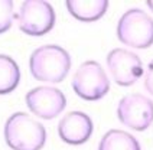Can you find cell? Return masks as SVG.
I'll use <instances>...</instances> for the list:
<instances>
[{
    "instance_id": "cell-1",
    "label": "cell",
    "mask_w": 153,
    "mask_h": 150,
    "mask_svg": "<svg viewBox=\"0 0 153 150\" xmlns=\"http://www.w3.org/2000/svg\"><path fill=\"white\" fill-rule=\"evenodd\" d=\"M69 68L71 56L59 45H42L36 48L29 58V69L36 81L62 82Z\"/></svg>"
},
{
    "instance_id": "cell-12",
    "label": "cell",
    "mask_w": 153,
    "mask_h": 150,
    "mask_svg": "<svg viewBox=\"0 0 153 150\" xmlns=\"http://www.w3.org/2000/svg\"><path fill=\"white\" fill-rule=\"evenodd\" d=\"M20 82V69L16 61L0 53V95L15 91Z\"/></svg>"
},
{
    "instance_id": "cell-4",
    "label": "cell",
    "mask_w": 153,
    "mask_h": 150,
    "mask_svg": "<svg viewBox=\"0 0 153 150\" xmlns=\"http://www.w3.org/2000/svg\"><path fill=\"white\" fill-rule=\"evenodd\" d=\"M72 88L82 100L98 101L110 91V79L97 61H85L72 76Z\"/></svg>"
},
{
    "instance_id": "cell-3",
    "label": "cell",
    "mask_w": 153,
    "mask_h": 150,
    "mask_svg": "<svg viewBox=\"0 0 153 150\" xmlns=\"http://www.w3.org/2000/svg\"><path fill=\"white\" fill-rule=\"evenodd\" d=\"M117 38L123 45L146 49L153 45V19L142 9H128L117 23Z\"/></svg>"
},
{
    "instance_id": "cell-13",
    "label": "cell",
    "mask_w": 153,
    "mask_h": 150,
    "mask_svg": "<svg viewBox=\"0 0 153 150\" xmlns=\"http://www.w3.org/2000/svg\"><path fill=\"white\" fill-rule=\"evenodd\" d=\"M15 19L13 1L12 0H0V33L7 32L12 27Z\"/></svg>"
},
{
    "instance_id": "cell-5",
    "label": "cell",
    "mask_w": 153,
    "mask_h": 150,
    "mask_svg": "<svg viewBox=\"0 0 153 150\" xmlns=\"http://www.w3.org/2000/svg\"><path fill=\"white\" fill-rule=\"evenodd\" d=\"M17 25L29 36H43L55 26V10L46 0H26L17 13Z\"/></svg>"
},
{
    "instance_id": "cell-8",
    "label": "cell",
    "mask_w": 153,
    "mask_h": 150,
    "mask_svg": "<svg viewBox=\"0 0 153 150\" xmlns=\"http://www.w3.org/2000/svg\"><path fill=\"white\" fill-rule=\"evenodd\" d=\"M26 105L35 116L43 120H52L67 107L64 92L53 87H36L26 94Z\"/></svg>"
},
{
    "instance_id": "cell-10",
    "label": "cell",
    "mask_w": 153,
    "mask_h": 150,
    "mask_svg": "<svg viewBox=\"0 0 153 150\" xmlns=\"http://www.w3.org/2000/svg\"><path fill=\"white\" fill-rule=\"evenodd\" d=\"M65 6L72 16L81 22H95L108 9L107 0H67Z\"/></svg>"
},
{
    "instance_id": "cell-9",
    "label": "cell",
    "mask_w": 153,
    "mask_h": 150,
    "mask_svg": "<svg viewBox=\"0 0 153 150\" xmlns=\"http://www.w3.org/2000/svg\"><path fill=\"white\" fill-rule=\"evenodd\" d=\"M94 130L93 120L82 111H69L58 123L61 140L71 146H79L88 142Z\"/></svg>"
},
{
    "instance_id": "cell-15",
    "label": "cell",
    "mask_w": 153,
    "mask_h": 150,
    "mask_svg": "<svg viewBox=\"0 0 153 150\" xmlns=\"http://www.w3.org/2000/svg\"><path fill=\"white\" fill-rule=\"evenodd\" d=\"M147 6H149V7H150V10L153 12V0H149V1H147Z\"/></svg>"
},
{
    "instance_id": "cell-7",
    "label": "cell",
    "mask_w": 153,
    "mask_h": 150,
    "mask_svg": "<svg viewBox=\"0 0 153 150\" xmlns=\"http://www.w3.org/2000/svg\"><path fill=\"white\" fill-rule=\"evenodd\" d=\"M107 68L114 82L121 87H130L140 79L143 74V64L134 52L116 48L107 55Z\"/></svg>"
},
{
    "instance_id": "cell-6",
    "label": "cell",
    "mask_w": 153,
    "mask_h": 150,
    "mask_svg": "<svg viewBox=\"0 0 153 150\" xmlns=\"http://www.w3.org/2000/svg\"><path fill=\"white\" fill-rule=\"evenodd\" d=\"M117 117L124 125L145 131L153 123V101L143 94H127L117 105Z\"/></svg>"
},
{
    "instance_id": "cell-2",
    "label": "cell",
    "mask_w": 153,
    "mask_h": 150,
    "mask_svg": "<svg viewBox=\"0 0 153 150\" xmlns=\"http://www.w3.org/2000/svg\"><path fill=\"white\" fill-rule=\"evenodd\" d=\"M4 140L12 150H42L46 142V130L29 114L19 111L6 120Z\"/></svg>"
},
{
    "instance_id": "cell-14",
    "label": "cell",
    "mask_w": 153,
    "mask_h": 150,
    "mask_svg": "<svg viewBox=\"0 0 153 150\" xmlns=\"http://www.w3.org/2000/svg\"><path fill=\"white\" fill-rule=\"evenodd\" d=\"M145 88L150 95H153V59L147 65V71L145 75Z\"/></svg>"
},
{
    "instance_id": "cell-11",
    "label": "cell",
    "mask_w": 153,
    "mask_h": 150,
    "mask_svg": "<svg viewBox=\"0 0 153 150\" xmlns=\"http://www.w3.org/2000/svg\"><path fill=\"white\" fill-rule=\"evenodd\" d=\"M98 150H142L136 137L130 133L113 128L101 137Z\"/></svg>"
}]
</instances>
